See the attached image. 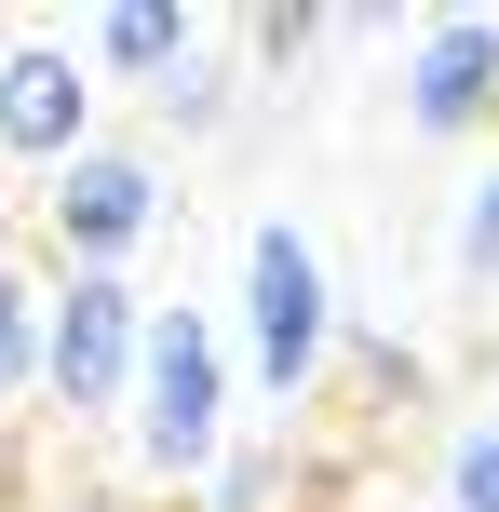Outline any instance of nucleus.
<instances>
[{
  "label": "nucleus",
  "instance_id": "0eeeda50",
  "mask_svg": "<svg viewBox=\"0 0 499 512\" xmlns=\"http://www.w3.org/2000/svg\"><path fill=\"white\" fill-rule=\"evenodd\" d=\"M189 41H203V14H189V0H108V14L81 27V68H95V95H108V81H135V95H149Z\"/></svg>",
  "mask_w": 499,
  "mask_h": 512
},
{
  "label": "nucleus",
  "instance_id": "423d86ee",
  "mask_svg": "<svg viewBox=\"0 0 499 512\" xmlns=\"http://www.w3.org/2000/svg\"><path fill=\"white\" fill-rule=\"evenodd\" d=\"M81 149H95V68H81V41H0V162L54 176Z\"/></svg>",
  "mask_w": 499,
  "mask_h": 512
},
{
  "label": "nucleus",
  "instance_id": "f257e3e1",
  "mask_svg": "<svg viewBox=\"0 0 499 512\" xmlns=\"http://www.w3.org/2000/svg\"><path fill=\"white\" fill-rule=\"evenodd\" d=\"M122 459L135 486L189 499L216 472V445L243 432V378H230V337H216L203 297H149V324H135V378H122Z\"/></svg>",
  "mask_w": 499,
  "mask_h": 512
},
{
  "label": "nucleus",
  "instance_id": "20e7f679",
  "mask_svg": "<svg viewBox=\"0 0 499 512\" xmlns=\"http://www.w3.org/2000/svg\"><path fill=\"white\" fill-rule=\"evenodd\" d=\"M135 270H54V310H41V418L68 432H108L122 418V378H135Z\"/></svg>",
  "mask_w": 499,
  "mask_h": 512
},
{
  "label": "nucleus",
  "instance_id": "1a4fd4ad",
  "mask_svg": "<svg viewBox=\"0 0 499 512\" xmlns=\"http://www.w3.org/2000/svg\"><path fill=\"white\" fill-rule=\"evenodd\" d=\"M41 310H54V270L27 230H0V418L41 405Z\"/></svg>",
  "mask_w": 499,
  "mask_h": 512
},
{
  "label": "nucleus",
  "instance_id": "dca6fc26",
  "mask_svg": "<svg viewBox=\"0 0 499 512\" xmlns=\"http://www.w3.org/2000/svg\"><path fill=\"white\" fill-rule=\"evenodd\" d=\"M486 418H499V391H486Z\"/></svg>",
  "mask_w": 499,
  "mask_h": 512
},
{
  "label": "nucleus",
  "instance_id": "6e6552de",
  "mask_svg": "<svg viewBox=\"0 0 499 512\" xmlns=\"http://www.w3.org/2000/svg\"><path fill=\"white\" fill-rule=\"evenodd\" d=\"M189 512H311V459H297L284 432H230L216 472L189 486Z\"/></svg>",
  "mask_w": 499,
  "mask_h": 512
},
{
  "label": "nucleus",
  "instance_id": "7ed1b4c3",
  "mask_svg": "<svg viewBox=\"0 0 499 512\" xmlns=\"http://www.w3.org/2000/svg\"><path fill=\"white\" fill-rule=\"evenodd\" d=\"M162 230H176V176H162L149 135H95L81 162H54V176L27 189L41 270H135Z\"/></svg>",
  "mask_w": 499,
  "mask_h": 512
},
{
  "label": "nucleus",
  "instance_id": "9b49d317",
  "mask_svg": "<svg viewBox=\"0 0 499 512\" xmlns=\"http://www.w3.org/2000/svg\"><path fill=\"white\" fill-rule=\"evenodd\" d=\"M338 364H351V391H365L378 418H419V391H432L419 337H392V324H351V310H338Z\"/></svg>",
  "mask_w": 499,
  "mask_h": 512
},
{
  "label": "nucleus",
  "instance_id": "4468645a",
  "mask_svg": "<svg viewBox=\"0 0 499 512\" xmlns=\"http://www.w3.org/2000/svg\"><path fill=\"white\" fill-rule=\"evenodd\" d=\"M446 512H499V418H473L446 445Z\"/></svg>",
  "mask_w": 499,
  "mask_h": 512
},
{
  "label": "nucleus",
  "instance_id": "f03ea898",
  "mask_svg": "<svg viewBox=\"0 0 499 512\" xmlns=\"http://www.w3.org/2000/svg\"><path fill=\"white\" fill-rule=\"evenodd\" d=\"M216 337H230V378L270 405V432L338 378V270H324V243L297 216H257L243 230V283H230V324Z\"/></svg>",
  "mask_w": 499,
  "mask_h": 512
},
{
  "label": "nucleus",
  "instance_id": "2eb2a0df",
  "mask_svg": "<svg viewBox=\"0 0 499 512\" xmlns=\"http://www.w3.org/2000/svg\"><path fill=\"white\" fill-rule=\"evenodd\" d=\"M27 512H108V499H27Z\"/></svg>",
  "mask_w": 499,
  "mask_h": 512
},
{
  "label": "nucleus",
  "instance_id": "39448f33",
  "mask_svg": "<svg viewBox=\"0 0 499 512\" xmlns=\"http://www.w3.org/2000/svg\"><path fill=\"white\" fill-rule=\"evenodd\" d=\"M392 108L432 149L499 135V14H405L392 27Z\"/></svg>",
  "mask_w": 499,
  "mask_h": 512
},
{
  "label": "nucleus",
  "instance_id": "9d476101",
  "mask_svg": "<svg viewBox=\"0 0 499 512\" xmlns=\"http://www.w3.org/2000/svg\"><path fill=\"white\" fill-rule=\"evenodd\" d=\"M230 108H243V68L216 54V27H203V41H189L176 68L149 81V122L176 135V149H203V135H230Z\"/></svg>",
  "mask_w": 499,
  "mask_h": 512
},
{
  "label": "nucleus",
  "instance_id": "ddd939ff",
  "mask_svg": "<svg viewBox=\"0 0 499 512\" xmlns=\"http://www.w3.org/2000/svg\"><path fill=\"white\" fill-rule=\"evenodd\" d=\"M311 54H324V14H311V0H270V14H243V81H270V95H284Z\"/></svg>",
  "mask_w": 499,
  "mask_h": 512
},
{
  "label": "nucleus",
  "instance_id": "f8f14e48",
  "mask_svg": "<svg viewBox=\"0 0 499 512\" xmlns=\"http://www.w3.org/2000/svg\"><path fill=\"white\" fill-rule=\"evenodd\" d=\"M446 270H459V297H499V162H473V189H459V216H446Z\"/></svg>",
  "mask_w": 499,
  "mask_h": 512
}]
</instances>
